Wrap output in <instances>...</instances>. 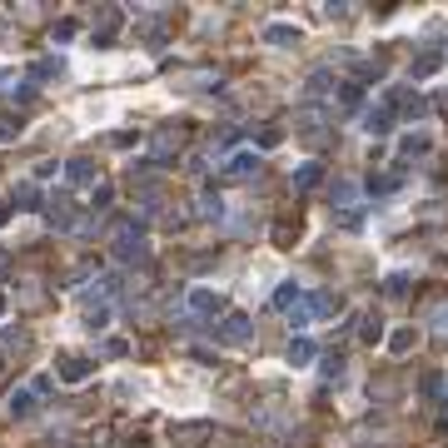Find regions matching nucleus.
<instances>
[{"label": "nucleus", "mask_w": 448, "mask_h": 448, "mask_svg": "<svg viewBox=\"0 0 448 448\" xmlns=\"http://www.w3.org/2000/svg\"><path fill=\"white\" fill-rule=\"evenodd\" d=\"M6 404H11V414H15V419H30V414H35V394H30V388H15Z\"/></svg>", "instance_id": "f8f14e48"}, {"label": "nucleus", "mask_w": 448, "mask_h": 448, "mask_svg": "<svg viewBox=\"0 0 448 448\" xmlns=\"http://www.w3.org/2000/svg\"><path fill=\"white\" fill-rule=\"evenodd\" d=\"M224 309V294L214 289H190V314H219Z\"/></svg>", "instance_id": "1a4fd4ad"}, {"label": "nucleus", "mask_w": 448, "mask_h": 448, "mask_svg": "<svg viewBox=\"0 0 448 448\" xmlns=\"http://www.w3.org/2000/svg\"><path fill=\"white\" fill-rule=\"evenodd\" d=\"M359 339H364V344H378V339H383V319H378V314H369V319H364Z\"/></svg>", "instance_id": "412c9836"}, {"label": "nucleus", "mask_w": 448, "mask_h": 448, "mask_svg": "<svg viewBox=\"0 0 448 448\" xmlns=\"http://www.w3.org/2000/svg\"><path fill=\"white\" fill-rule=\"evenodd\" d=\"M443 388V374H423V394H438Z\"/></svg>", "instance_id": "c756f323"}, {"label": "nucleus", "mask_w": 448, "mask_h": 448, "mask_svg": "<svg viewBox=\"0 0 448 448\" xmlns=\"http://www.w3.org/2000/svg\"><path fill=\"white\" fill-rule=\"evenodd\" d=\"M309 359H314V344H309V339H294V344H289V364H294V369H304Z\"/></svg>", "instance_id": "aec40b11"}, {"label": "nucleus", "mask_w": 448, "mask_h": 448, "mask_svg": "<svg viewBox=\"0 0 448 448\" xmlns=\"http://www.w3.org/2000/svg\"><path fill=\"white\" fill-rule=\"evenodd\" d=\"M364 130L369 135H388V130H394V105H374V110H364Z\"/></svg>", "instance_id": "0eeeda50"}, {"label": "nucleus", "mask_w": 448, "mask_h": 448, "mask_svg": "<svg viewBox=\"0 0 448 448\" xmlns=\"http://www.w3.org/2000/svg\"><path fill=\"white\" fill-rule=\"evenodd\" d=\"M219 209H224L219 195H204V199H199V219H219Z\"/></svg>", "instance_id": "b1692460"}, {"label": "nucleus", "mask_w": 448, "mask_h": 448, "mask_svg": "<svg viewBox=\"0 0 448 448\" xmlns=\"http://www.w3.org/2000/svg\"><path fill=\"white\" fill-rule=\"evenodd\" d=\"M249 175H259V154L254 150H239V154L224 159V180H249Z\"/></svg>", "instance_id": "39448f33"}, {"label": "nucleus", "mask_w": 448, "mask_h": 448, "mask_svg": "<svg viewBox=\"0 0 448 448\" xmlns=\"http://www.w3.org/2000/svg\"><path fill=\"white\" fill-rule=\"evenodd\" d=\"M324 90H329V75L314 70V75H309V95H324Z\"/></svg>", "instance_id": "bb28decb"}, {"label": "nucleus", "mask_w": 448, "mask_h": 448, "mask_svg": "<svg viewBox=\"0 0 448 448\" xmlns=\"http://www.w3.org/2000/svg\"><path fill=\"white\" fill-rule=\"evenodd\" d=\"M274 304H279V309H294V304H299V289H294V284H284V289L274 294Z\"/></svg>", "instance_id": "393cba45"}, {"label": "nucleus", "mask_w": 448, "mask_h": 448, "mask_svg": "<svg viewBox=\"0 0 448 448\" xmlns=\"http://www.w3.org/2000/svg\"><path fill=\"white\" fill-rule=\"evenodd\" d=\"M319 180H324V164H319V159H309V164H304V170L294 175V190H314Z\"/></svg>", "instance_id": "2eb2a0df"}, {"label": "nucleus", "mask_w": 448, "mask_h": 448, "mask_svg": "<svg viewBox=\"0 0 448 448\" xmlns=\"http://www.w3.org/2000/svg\"><path fill=\"white\" fill-rule=\"evenodd\" d=\"M60 383H85L90 374H95V359H85V354H60Z\"/></svg>", "instance_id": "20e7f679"}, {"label": "nucleus", "mask_w": 448, "mask_h": 448, "mask_svg": "<svg viewBox=\"0 0 448 448\" xmlns=\"http://www.w3.org/2000/svg\"><path fill=\"white\" fill-rule=\"evenodd\" d=\"M55 75H60V60H55V55H45V60L30 65V80H55Z\"/></svg>", "instance_id": "a211bd4d"}, {"label": "nucleus", "mask_w": 448, "mask_h": 448, "mask_svg": "<svg viewBox=\"0 0 448 448\" xmlns=\"http://www.w3.org/2000/svg\"><path fill=\"white\" fill-rule=\"evenodd\" d=\"M65 180L70 185H100V164L85 159V154H75V159H65Z\"/></svg>", "instance_id": "423d86ee"}, {"label": "nucleus", "mask_w": 448, "mask_h": 448, "mask_svg": "<svg viewBox=\"0 0 448 448\" xmlns=\"http://www.w3.org/2000/svg\"><path fill=\"white\" fill-rule=\"evenodd\" d=\"M20 130H25V125H20L15 115H0V145H11V140H20Z\"/></svg>", "instance_id": "4be33fe9"}, {"label": "nucleus", "mask_w": 448, "mask_h": 448, "mask_svg": "<svg viewBox=\"0 0 448 448\" xmlns=\"http://www.w3.org/2000/svg\"><path fill=\"white\" fill-rule=\"evenodd\" d=\"M249 334H254V324H249L244 314H230V319H219L214 339H219V344H249Z\"/></svg>", "instance_id": "7ed1b4c3"}, {"label": "nucleus", "mask_w": 448, "mask_h": 448, "mask_svg": "<svg viewBox=\"0 0 448 448\" xmlns=\"http://www.w3.org/2000/svg\"><path fill=\"white\" fill-rule=\"evenodd\" d=\"M309 309H314V314H339V309H344V299L324 289V294H314V299H309Z\"/></svg>", "instance_id": "f3484780"}, {"label": "nucleus", "mask_w": 448, "mask_h": 448, "mask_svg": "<svg viewBox=\"0 0 448 448\" xmlns=\"http://www.w3.org/2000/svg\"><path fill=\"white\" fill-rule=\"evenodd\" d=\"M0 314H6V294H0Z\"/></svg>", "instance_id": "72a5a7b5"}, {"label": "nucleus", "mask_w": 448, "mask_h": 448, "mask_svg": "<svg viewBox=\"0 0 448 448\" xmlns=\"http://www.w3.org/2000/svg\"><path fill=\"white\" fill-rule=\"evenodd\" d=\"M15 209H40V185L35 180H20L15 185Z\"/></svg>", "instance_id": "9d476101"}, {"label": "nucleus", "mask_w": 448, "mask_h": 448, "mask_svg": "<svg viewBox=\"0 0 448 448\" xmlns=\"http://www.w3.org/2000/svg\"><path fill=\"white\" fill-rule=\"evenodd\" d=\"M414 344H419V329H409V324H404V329H394V334H388V349H394V354H409Z\"/></svg>", "instance_id": "ddd939ff"}, {"label": "nucleus", "mask_w": 448, "mask_h": 448, "mask_svg": "<svg viewBox=\"0 0 448 448\" xmlns=\"http://www.w3.org/2000/svg\"><path fill=\"white\" fill-rule=\"evenodd\" d=\"M180 150H185V130H180V125H164V130H154V140H150V164L175 159Z\"/></svg>", "instance_id": "f03ea898"}, {"label": "nucleus", "mask_w": 448, "mask_h": 448, "mask_svg": "<svg viewBox=\"0 0 448 448\" xmlns=\"http://www.w3.org/2000/svg\"><path fill=\"white\" fill-rule=\"evenodd\" d=\"M6 264H11V254H6V249H0V274H6Z\"/></svg>", "instance_id": "2f4dec72"}, {"label": "nucleus", "mask_w": 448, "mask_h": 448, "mask_svg": "<svg viewBox=\"0 0 448 448\" xmlns=\"http://www.w3.org/2000/svg\"><path fill=\"white\" fill-rule=\"evenodd\" d=\"M438 65H443V55H438V50H423L419 60H414V80H428Z\"/></svg>", "instance_id": "4468645a"}, {"label": "nucleus", "mask_w": 448, "mask_h": 448, "mask_svg": "<svg viewBox=\"0 0 448 448\" xmlns=\"http://www.w3.org/2000/svg\"><path fill=\"white\" fill-rule=\"evenodd\" d=\"M319 125H324L319 110H304V115H299V135H304V140H324V130H319Z\"/></svg>", "instance_id": "dca6fc26"}, {"label": "nucleus", "mask_w": 448, "mask_h": 448, "mask_svg": "<svg viewBox=\"0 0 448 448\" xmlns=\"http://www.w3.org/2000/svg\"><path fill=\"white\" fill-rule=\"evenodd\" d=\"M90 204H95V209H105V204H110V185H95V195H90Z\"/></svg>", "instance_id": "c85d7f7f"}, {"label": "nucleus", "mask_w": 448, "mask_h": 448, "mask_svg": "<svg viewBox=\"0 0 448 448\" xmlns=\"http://www.w3.org/2000/svg\"><path fill=\"white\" fill-rule=\"evenodd\" d=\"M6 214H11V204H0V224H6Z\"/></svg>", "instance_id": "473e14b6"}, {"label": "nucleus", "mask_w": 448, "mask_h": 448, "mask_svg": "<svg viewBox=\"0 0 448 448\" xmlns=\"http://www.w3.org/2000/svg\"><path fill=\"white\" fill-rule=\"evenodd\" d=\"M329 195H334V204H339V209H354V204H359V185H354V180H339Z\"/></svg>", "instance_id": "9b49d317"}, {"label": "nucleus", "mask_w": 448, "mask_h": 448, "mask_svg": "<svg viewBox=\"0 0 448 448\" xmlns=\"http://www.w3.org/2000/svg\"><path fill=\"white\" fill-rule=\"evenodd\" d=\"M294 239H299V224H289V219H279V224H274V244H279V249H289Z\"/></svg>", "instance_id": "6ab92c4d"}, {"label": "nucleus", "mask_w": 448, "mask_h": 448, "mask_svg": "<svg viewBox=\"0 0 448 448\" xmlns=\"http://www.w3.org/2000/svg\"><path fill=\"white\" fill-rule=\"evenodd\" d=\"M304 35H299V25H264V45H274V50H289V45H299Z\"/></svg>", "instance_id": "6e6552de"}, {"label": "nucleus", "mask_w": 448, "mask_h": 448, "mask_svg": "<svg viewBox=\"0 0 448 448\" xmlns=\"http://www.w3.org/2000/svg\"><path fill=\"white\" fill-rule=\"evenodd\" d=\"M433 324H438V329L448 334V304H438V309H433Z\"/></svg>", "instance_id": "7c9ffc66"}, {"label": "nucleus", "mask_w": 448, "mask_h": 448, "mask_svg": "<svg viewBox=\"0 0 448 448\" xmlns=\"http://www.w3.org/2000/svg\"><path fill=\"white\" fill-rule=\"evenodd\" d=\"M428 150V135H404V154H423Z\"/></svg>", "instance_id": "a878e982"}, {"label": "nucleus", "mask_w": 448, "mask_h": 448, "mask_svg": "<svg viewBox=\"0 0 448 448\" xmlns=\"http://www.w3.org/2000/svg\"><path fill=\"white\" fill-rule=\"evenodd\" d=\"M105 319H110L105 304H90V309H85V329H105Z\"/></svg>", "instance_id": "5701e85b"}, {"label": "nucleus", "mask_w": 448, "mask_h": 448, "mask_svg": "<svg viewBox=\"0 0 448 448\" xmlns=\"http://www.w3.org/2000/svg\"><path fill=\"white\" fill-rule=\"evenodd\" d=\"M75 30H80L75 20H60V25H55V40H75Z\"/></svg>", "instance_id": "cd10ccee"}, {"label": "nucleus", "mask_w": 448, "mask_h": 448, "mask_svg": "<svg viewBox=\"0 0 448 448\" xmlns=\"http://www.w3.org/2000/svg\"><path fill=\"white\" fill-rule=\"evenodd\" d=\"M110 249H115V259H125V264H145V259H150L145 230H140L135 219H120L115 230H110Z\"/></svg>", "instance_id": "f257e3e1"}]
</instances>
